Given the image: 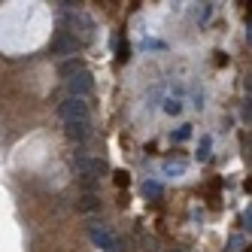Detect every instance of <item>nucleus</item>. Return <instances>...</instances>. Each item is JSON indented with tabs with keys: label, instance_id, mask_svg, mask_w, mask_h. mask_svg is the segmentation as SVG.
Segmentation results:
<instances>
[{
	"label": "nucleus",
	"instance_id": "obj_1",
	"mask_svg": "<svg viewBox=\"0 0 252 252\" xmlns=\"http://www.w3.org/2000/svg\"><path fill=\"white\" fill-rule=\"evenodd\" d=\"M58 116L67 122H88V103L82 97H64L58 103Z\"/></svg>",
	"mask_w": 252,
	"mask_h": 252
},
{
	"label": "nucleus",
	"instance_id": "obj_2",
	"mask_svg": "<svg viewBox=\"0 0 252 252\" xmlns=\"http://www.w3.org/2000/svg\"><path fill=\"white\" fill-rule=\"evenodd\" d=\"M88 237H92V243L97 249H103V252H119V240L106 225H88Z\"/></svg>",
	"mask_w": 252,
	"mask_h": 252
},
{
	"label": "nucleus",
	"instance_id": "obj_3",
	"mask_svg": "<svg viewBox=\"0 0 252 252\" xmlns=\"http://www.w3.org/2000/svg\"><path fill=\"white\" fill-rule=\"evenodd\" d=\"M67 88H70V97H82L85 100V94H92V88H94L92 73H88V70H79L76 76L67 79Z\"/></svg>",
	"mask_w": 252,
	"mask_h": 252
},
{
	"label": "nucleus",
	"instance_id": "obj_4",
	"mask_svg": "<svg viewBox=\"0 0 252 252\" xmlns=\"http://www.w3.org/2000/svg\"><path fill=\"white\" fill-rule=\"evenodd\" d=\"M49 49H52V55H76V49H79V43H76L73 37H70L67 31H58L55 37H52Z\"/></svg>",
	"mask_w": 252,
	"mask_h": 252
},
{
	"label": "nucleus",
	"instance_id": "obj_5",
	"mask_svg": "<svg viewBox=\"0 0 252 252\" xmlns=\"http://www.w3.org/2000/svg\"><path fill=\"white\" fill-rule=\"evenodd\" d=\"M64 134L70 140H76V143H85L88 137H92V122H67L64 125Z\"/></svg>",
	"mask_w": 252,
	"mask_h": 252
},
{
	"label": "nucleus",
	"instance_id": "obj_6",
	"mask_svg": "<svg viewBox=\"0 0 252 252\" xmlns=\"http://www.w3.org/2000/svg\"><path fill=\"white\" fill-rule=\"evenodd\" d=\"M79 70H82V61H79V58H73V61L61 64V76H67V79H70V76H76Z\"/></svg>",
	"mask_w": 252,
	"mask_h": 252
},
{
	"label": "nucleus",
	"instance_id": "obj_7",
	"mask_svg": "<svg viewBox=\"0 0 252 252\" xmlns=\"http://www.w3.org/2000/svg\"><path fill=\"white\" fill-rule=\"evenodd\" d=\"M179 110H183V103H179V100H167L164 103V113H170V116H176Z\"/></svg>",
	"mask_w": 252,
	"mask_h": 252
},
{
	"label": "nucleus",
	"instance_id": "obj_8",
	"mask_svg": "<svg viewBox=\"0 0 252 252\" xmlns=\"http://www.w3.org/2000/svg\"><path fill=\"white\" fill-rule=\"evenodd\" d=\"M143 191L152 194V197H158V194H161V186H158V183H146V186H143Z\"/></svg>",
	"mask_w": 252,
	"mask_h": 252
},
{
	"label": "nucleus",
	"instance_id": "obj_9",
	"mask_svg": "<svg viewBox=\"0 0 252 252\" xmlns=\"http://www.w3.org/2000/svg\"><path fill=\"white\" fill-rule=\"evenodd\" d=\"M94 207H97L94 197H82V204H79V210H94Z\"/></svg>",
	"mask_w": 252,
	"mask_h": 252
},
{
	"label": "nucleus",
	"instance_id": "obj_10",
	"mask_svg": "<svg viewBox=\"0 0 252 252\" xmlns=\"http://www.w3.org/2000/svg\"><path fill=\"white\" fill-rule=\"evenodd\" d=\"M189 134H191V131H189V125H186V128H179V131H176V137H173V140L183 143V140H189Z\"/></svg>",
	"mask_w": 252,
	"mask_h": 252
},
{
	"label": "nucleus",
	"instance_id": "obj_11",
	"mask_svg": "<svg viewBox=\"0 0 252 252\" xmlns=\"http://www.w3.org/2000/svg\"><path fill=\"white\" fill-rule=\"evenodd\" d=\"M173 252H179V249H173Z\"/></svg>",
	"mask_w": 252,
	"mask_h": 252
}]
</instances>
